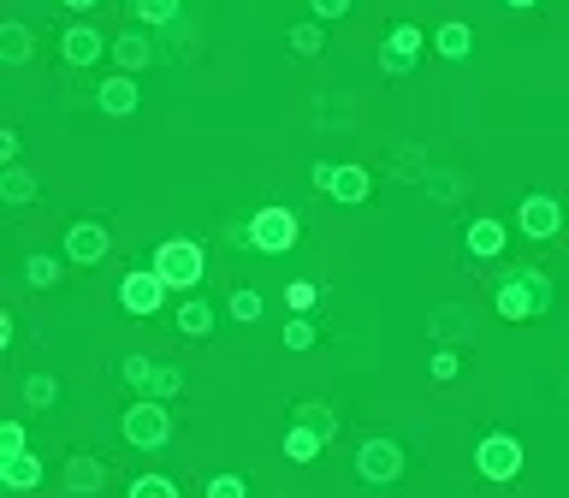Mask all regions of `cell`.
I'll return each instance as SVG.
<instances>
[{
  "label": "cell",
  "instance_id": "cell-1",
  "mask_svg": "<svg viewBox=\"0 0 569 498\" xmlns=\"http://www.w3.org/2000/svg\"><path fill=\"white\" fill-rule=\"evenodd\" d=\"M492 309H499L504 321H540V315L552 309V279L540 273V267H516V273L499 279Z\"/></svg>",
  "mask_w": 569,
  "mask_h": 498
},
{
  "label": "cell",
  "instance_id": "cell-2",
  "mask_svg": "<svg viewBox=\"0 0 569 498\" xmlns=\"http://www.w3.org/2000/svg\"><path fill=\"white\" fill-rule=\"evenodd\" d=\"M119 433L131 451H160L172 439V416H167V398H137L131 410L119 416Z\"/></svg>",
  "mask_w": 569,
  "mask_h": 498
},
{
  "label": "cell",
  "instance_id": "cell-3",
  "mask_svg": "<svg viewBox=\"0 0 569 498\" xmlns=\"http://www.w3.org/2000/svg\"><path fill=\"white\" fill-rule=\"evenodd\" d=\"M155 267L172 291H196L202 273H208V255H202V244H190V238H167V244L155 250Z\"/></svg>",
  "mask_w": 569,
  "mask_h": 498
},
{
  "label": "cell",
  "instance_id": "cell-4",
  "mask_svg": "<svg viewBox=\"0 0 569 498\" xmlns=\"http://www.w3.org/2000/svg\"><path fill=\"white\" fill-rule=\"evenodd\" d=\"M398 475H403V445L398 439L374 433V439L357 445V481H362V487H391Z\"/></svg>",
  "mask_w": 569,
  "mask_h": 498
},
{
  "label": "cell",
  "instance_id": "cell-5",
  "mask_svg": "<svg viewBox=\"0 0 569 498\" xmlns=\"http://www.w3.org/2000/svg\"><path fill=\"white\" fill-rule=\"evenodd\" d=\"M475 469H480V481H516L522 475V439L516 433H487V439L475 445Z\"/></svg>",
  "mask_w": 569,
  "mask_h": 498
},
{
  "label": "cell",
  "instance_id": "cell-6",
  "mask_svg": "<svg viewBox=\"0 0 569 498\" xmlns=\"http://www.w3.org/2000/svg\"><path fill=\"white\" fill-rule=\"evenodd\" d=\"M167 279H160V267H137V273H125L119 279V309L125 315H137V321H148V315L167 303Z\"/></svg>",
  "mask_w": 569,
  "mask_h": 498
},
{
  "label": "cell",
  "instance_id": "cell-7",
  "mask_svg": "<svg viewBox=\"0 0 569 498\" xmlns=\"http://www.w3.org/2000/svg\"><path fill=\"white\" fill-rule=\"evenodd\" d=\"M297 238H302V226H297V214L290 208H261L256 220H249V250H261V255L297 250Z\"/></svg>",
  "mask_w": 569,
  "mask_h": 498
},
{
  "label": "cell",
  "instance_id": "cell-8",
  "mask_svg": "<svg viewBox=\"0 0 569 498\" xmlns=\"http://www.w3.org/2000/svg\"><path fill=\"white\" fill-rule=\"evenodd\" d=\"M422 48H427L422 24H391L386 48H379V72H386V78H410V66H415Z\"/></svg>",
  "mask_w": 569,
  "mask_h": 498
},
{
  "label": "cell",
  "instance_id": "cell-9",
  "mask_svg": "<svg viewBox=\"0 0 569 498\" xmlns=\"http://www.w3.org/2000/svg\"><path fill=\"white\" fill-rule=\"evenodd\" d=\"M95 107L107 113V119H131V113L143 107L137 72H113V78H101V84H95Z\"/></svg>",
  "mask_w": 569,
  "mask_h": 498
},
{
  "label": "cell",
  "instance_id": "cell-10",
  "mask_svg": "<svg viewBox=\"0 0 569 498\" xmlns=\"http://www.w3.org/2000/svg\"><path fill=\"white\" fill-rule=\"evenodd\" d=\"M516 226H522V238H534V244L558 238V232H564V208H558V196H522V208H516Z\"/></svg>",
  "mask_w": 569,
  "mask_h": 498
},
{
  "label": "cell",
  "instance_id": "cell-11",
  "mask_svg": "<svg viewBox=\"0 0 569 498\" xmlns=\"http://www.w3.org/2000/svg\"><path fill=\"white\" fill-rule=\"evenodd\" d=\"M107 250H113V238H107V226L101 220H78L66 232V261H78V267H101L107 261Z\"/></svg>",
  "mask_w": 569,
  "mask_h": 498
},
{
  "label": "cell",
  "instance_id": "cell-12",
  "mask_svg": "<svg viewBox=\"0 0 569 498\" xmlns=\"http://www.w3.org/2000/svg\"><path fill=\"white\" fill-rule=\"evenodd\" d=\"M504 244H510V226H504V220H492V214L469 220V232H463V250H469L475 261H499Z\"/></svg>",
  "mask_w": 569,
  "mask_h": 498
},
{
  "label": "cell",
  "instance_id": "cell-13",
  "mask_svg": "<svg viewBox=\"0 0 569 498\" xmlns=\"http://www.w3.org/2000/svg\"><path fill=\"white\" fill-rule=\"evenodd\" d=\"M107 48H113V42L95 30V24H72V30L60 36V54H66V66H95Z\"/></svg>",
  "mask_w": 569,
  "mask_h": 498
},
{
  "label": "cell",
  "instance_id": "cell-14",
  "mask_svg": "<svg viewBox=\"0 0 569 498\" xmlns=\"http://www.w3.org/2000/svg\"><path fill=\"white\" fill-rule=\"evenodd\" d=\"M60 481H66L72 498H90V493L107 487V463H95L90 451H78V457H66V475H60Z\"/></svg>",
  "mask_w": 569,
  "mask_h": 498
},
{
  "label": "cell",
  "instance_id": "cell-15",
  "mask_svg": "<svg viewBox=\"0 0 569 498\" xmlns=\"http://www.w3.org/2000/svg\"><path fill=\"white\" fill-rule=\"evenodd\" d=\"M0 487H12V493L42 487V457H36V451H12V457H0Z\"/></svg>",
  "mask_w": 569,
  "mask_h": 498
},
{
  "label": "cell",
  "instance_id": "cell-16",
  "mask_svg": "<svg viewBox=\"0 0 569 498\" xmlns=\"http://www.w3.org/2000/svg\"><path fill=\"white\" fill-rule=\"evenodd\" d=\"M368 190H374L368 166L345 161V166H338V173H333V190H326V196H333V202H345V208H357V202H368Z\"/></svg>",
  "mask_w": 569,
  "mask_h": 498
},
{
  "label": "cell",
  "instance_id": "cell-17",
  "mask_svg": "<svg viewBox=\"0 0 569 498\" xmlns=\"http://www.w3.org/2000/svg\"><path fill=\"white\" fill-rule=\"evenodd\" d=\"M113 60H119V72H148L155 66V42L143 30H125V36H113Z\"/></svg>",
  "mask_w": 569,
  "mask_h": 498
},
{
  "label": "cell",
  "instance_id": "cell-18",
  "mask_svg": "<svg viewBox=\"0 0 569 498\" xmlns=\"http://www.w3.org/2000/svg\"><path fill=\"white\" fill-rule=\"evenodd\" d=\"M434 48H439V60H469L475 54V30L463 18H451V24L434 30Z\"/></svg>",
  "mask_w": 569,
  "mask_h": 498
},
{
  "label": "cell",
  "instance_id": "cell-19",
  "mask_svg": "<svg viewBox=\"0 0 569 498\" xmlns=\"http://www.w3.org/2000/svg\"><path fill=\"white\" fill-rule=\"evenodd\" d=\"M0 202H7V208H24V202H36V178L24 173L18 161L0 166Z\"/></svg>",
  "mask_w": 569,
  "mask_h": 498
},
{
  "label": "cell",
  "instance_id": "cell-20",
  "mask_svg": "<svg viewBox=\"0 0 569 498\" xmlns=\"http://www.w3.org/2000/svg\"><path fill=\"white\" fill-rule=\"evenodd\" d=\"M326 451V439L309 427V421H290V433H285V457L290 463H314V457Z\"/></svg>",
  "mask_w": 569,
  "mask_h": 498
},
{
  "label": "cell",
  "instance_id": "cell-21",
  "mask_svg": "<svg viewBox=\"0 0 569 498\" xmlns=\"http://www.w3.org/2000/svg\"><path fill=\"white\" fill-rule=\"evenodd\" d=\"M179 332L184 339H208L214 332V309L196 297V291H184V303H179Z\"/></svg>",
  "mask_w": 569,
  "mask_h": 498
},
{
  "label": "cell",
  "instance_id": "cell-22",
  "mask_svg": "<svg viewBox=\"0 0 569 498\" xmlns=\"http://www.w3.org/2000/svg\"><path fill=\"white\" fill-rule=\"evenodd\" d=\"M30 54H36L30 30H24L18 18H7V24H0V60H7V66H24Z\"/></svg>",
  "mask_w": 569,
  "mask_h": 498
},
{
  "label": "cell",
  "instance_id": "cell-23",
  "mask_svg": "<svg viewBox=\"0 0 569 498\" xmlns=\"http://www.w3.org/2000/svg\"><path fill=\"white\" fill-rule=\"evenodd\" d=\"M285 42H290V54L314 60V54L326 48V24H321V18H309V24H290V36H285Z\"/></svg>",
  "mask_w": 569,
  "mask_h": 498
},
{
  "label": "cell",
  "instance_id": "cell-24",
  "mask_svg": "<svg viewBox=\"0 0 569 498\" xmlns=\"http://www.w3.org/2000/svg\"><path fill=\"white\" fill-rule=\"evenodd\" d=\"M24 279H30L36 291H54L60 279H66V261H60V255H30V261H24Z\"/></svg>",
  "mask_w": 569,
  "mask_h": 498
},
{
  "label": "cell",
  "instance_id": "cell-25",
  "mask_svg": "<svg viewBox=\"0 0 569 498\" xmlns=\"http://www.w3.org/2000/svg\"><path fill=\"white\" fill-rule=\"evenodd\" d=\"M297 421H309V427H314V433H321V439H326V445H333V439H338V410H333V404H321V398H309V404H297Z\"/></svg>",
  "mask_w": 569,
  "mask_h": 498
},
{
  "label": "cell",
  "instance_id": "cell-26",
  "mask_svg": "<svg viewBox=\"0 0 569 498\" xmlns=\"http://www.w3.org/2000/svg\"><path fill=\"white\" fill-rule=\"evenodd\" d=\"M427 327H434L439 339H463V332H469V309H457V303H439V309L427 315Z\"/></svg>",
  "mask_w": 569,
  "mask_h": 498
},
{
  "label": "cell",
  "instance_id": "cell-27",
  "mask_svg": "<svg viewBox=\"0 0 569 498\" xmlns=\"http://www.w3.org/2000/svg\"><path fill=\"white\" fill-rule=\"evenodd\" d=\"M24 404H30V410H54L60 404V380L54 374H30L24 380Z\"/></svg>",
  "mask_w": 569,
  "mask_h": 498
},
{
  "label": "cell",
  "instance_id": "cell-28",
  "mask_svg": "<svg viewBox=\"0 0 569 498\" xmlns=\"http://www.w3.org/2000/svg\"><path fill=\"white\" fill-rule=\"evenodd\" d=\"M184 392V374L179 368H160L155 362V374H148V392H137V398H179Z\"/></svg>",
  "mask_w": 569,
  "mask_h": 498
},
{
  "label": "cell",
  "instance_id": "cell-29",
  "mask_svg": "<svg viewBox=\"0 0 569 498\" xmlns=\"http://www.w3.org/2000/svg\"><path fill=\"white\" fill-rule=\"evenodd\" d=\"M131 18L137 24H172L179 18V0H131Z\"/></svg>",
  "mask_w": 569,
  "mask_h": 498
},
{
  "label": "cell",
  "instance_id": "cell-30",
  "mask_svg": "<svg viewBox=\"0 0 569 498\" xmlns=\"http://www.w3.org/2000/svg\"><path fill=\"white\" fill-rule=\"evenodd\" d=\"M225 309H232V321H261V291L256 285H244V291H232V303H225Z\"/></svg>",
  "mask_w": 569,
  "mask_h": 498
},
{
  "label": "cell",
  "instance_id": "cell-31",
  "mask_svg": "<svg viewBox=\"0 0 569 498\" xmlns=\"http://www.w3.org/2000/svg\"><path fill=\"white\" fill-rule=\"evenodd\" d=\"M131 498H179V481H167V475H137V481H131Z\"/></svg>",
  "mask_w": 569,
  "mask_h": 498
},
{
  "label": "cell",
  "instance_id": "cell-32",
  "mask_svg": "<svg viewBox=\"0 0 569 498\" xmlns=\"http://www.w3.org/2000/svg\"><path fill=\"white\" fill-rule=\"evenodd\" d=\"M427 374H434L439 386H451V380L463 374V356H457V350H451V344H445V350H434V362H427Z\"/></svg>",
  "mask_w": 569,
  "mask_h": 498
},
{
  "label": "cell",
  "instance_id": "cell-33",
  "mask_svg": "<svg viewBox=\"0 0 569 498\" xmlns=\"http://www.w3.org/2000/svg\"><path fill=\"white\" fill-rule=\"evenodd\" d=\"M285 350H314V321H309V315L285 321Z\"/></svg>",
  "mask_w": 569,
  "mask_h": 498
},
{
  "label": "cell",
  "instance_id": "cell-34",
  "mask_svg": "<svg viewBox=\"0 0 569 498\" xmlns=\"http://www.w3.org/2000/svg\"><path fill=\"white\" fill-rule=\"evenodd\" d=\"M125 386H137V392H148V374H155V362H148V356H125Z\"/></svg>",
  "mask_w": 569,
  "mask_h": 498
},
{
  "label": "cell",
  "instance_id": "cell-35",
  "mask_svg": "<svg viewBox=\"0 0 569 498\" xmlns=\"http://www.w3.org/2000/svg\"><path fill=\"white\" fill-rule=\"evenodd\" d=\"M244 493H249L244 475H214L208 481V498H244Z\"/></svg>",
  "mask_w": 569,
  "mask_h": 498
},
{
  "label": "cell",
  "instance_id": "cell-36",
  "mask_svg": "<svg viewBox=\"0 0 569 498\" xmlns=\"http://www.w3.org/2000/svg\"><path fill=\"white\" fill-rule=\"evenodd\" d=\"M24 451V421H0V457Z\"/></svg>",
  "mask_w": 569,
  "mask_h": 498
},
{
  "label": "cell",
  "instance_id": "cell-37",
  "mask_svg": "<svg viewBox=\"0 0 569 498\" xmlns=\"http://www.w3.org/2000/svg\"><path fill=\"white\" fill-rule=\"evenodd\" d=\"M314 297H321V291H314L309 279H297V285L285 291V303H290V309H297V315H302V309H314Z\"/></svg>",
  "mask_w": 569,
  "mask_h": 498
},
{
  "label": "cell",
  "instance_id": "cell-38",
  "mask_svg": "<svg viewBox=\"0 0 569 498\" xmlns=\"http://www.w3.org/2000/svg\"><path fill=\"white\" fill-rule=\"evenodd\" d=\"M309 12L321 24H333V18H345V12H350V0H309Z\"/></svg>",
  "mask_w": 569,
  "mask_h": 498
},
{
  "label": "cell",
  "instance_id": "cell-39",
  "mask_svg": "<svg viewBox=\"0 0 569 498\" xmlns=\"http://www.w3.org/2000/svg\"><path fill=\"white\" fill-rule=\"evenodd\" d=\"M333 173H338L333 161H314V173H309V178H314V190H333Z\"/></svg>",
  "mask_w": 569,
  "mask_h": 498
},
{
  "label": "cell",
  "instance_id": "cell-40",
  "mask_svg": "<svg viewBox=\"0 0 569 498\" xmlns=\"http://www.w3.org/2000/svg\"><path fill=\"white\" fill-rule=\"evenodd\" d=\"M398 173H403V178L422 173V149H403V155H398Z\"/></svg>",
  "mask_w": 569,
  "mask_h": 498
},
{
  "label": "cell",
  "instance_id": "cell-41",
  "mask_svg": "<svg viewBox=\"0 0 569 498\" xmlns=\"http://www.w3.org/2000/svg\"><path fill=\"white\" fill-rule=\"evenodd\" d=\"M0 161H18V131H0Z\"/></svg>",
  "mask_w": 569,
  "mask_h": 498
},
{
  "label": "cell",
  "instance_id": "cell-42",
  "mask_svg": "<svg viewBox=\"0 0 569 498\" xmlns=\"http://www.w3.org/2000/svg\"><path fill=\"white\" fill-rule=\"evenodd\" d=\"M66 7H72V12H95L101 0H66Z\"/></svg>",
  "mask_w": 569,
  "mask_h": 498
},
{
  "label": "cell",
  "instance_id": "cell-43",
  "mask_svg": "<svg viewBox=\"0 0 569 498\" xmlns=\"http://www.w3.org/2000/svg\"><path fill=\"white\" fill-rule=\"evenodd\" d=\"M504 7H516V12H528V7H540V0H504Z\"/></svg>",
  "mask_w": 569,
  "mask_h": 498
}]
</instances>
